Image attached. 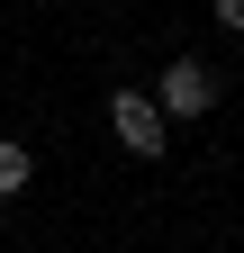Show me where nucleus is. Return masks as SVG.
<instances>
[{
  "label": "nucleus",
  "instance_id": "obj_1",
  "mask_svg": "<svg viewBox=\"0 0 244 253\" xmlns=\"http://www.w3.org/2000/svg\"><path fill=\"white\" fill-rule=\"evenodd\" d=\"M109 136L127 145L136 163H154V154H163V136H172V118L154 109V90H118V100H109Z\"/></svg>",
  "mask_w": 244,
  "mask_h": 253
},
{
  "label": "nucleus",
  "instance_id": "obj_2",
  "mask_svg": "<svg viewBox=\"0 0 244 253\" xmlns=\"http://www.w3.org/2000/svg\"><path fill=\"white\" fill-rule=\"evenodd\" d=\"M154 109H163V118H208V109H217V73H208V63H190V54H181L172 73L154 82Z\"/></svg>",
  "mask_w": 244,
  "mask_h": 253
},
{
  "label": "nucleus",
  "instance_id": "obj_3",
  "mask_svg": "<svg viewBox=\"0 0 244 253\" xmlns=\"http://www.w3.org/2000/svg\"><path fill=\"white\" fill-rule=\"evenodd\" d=\"M27 181H37V154H27V145H0V199H18Z\"/></svg>",
  "mask_w": 244,
  "mask_h": 253
},
{
  "label": "nucleus",
  "instance_id": "obj_4",
  "mask_svg": "<svg viewBox=\"0 0 244 253\" xmlns=\"http://www.w3.org/2000/svg\"><path fill=\"white\" fill-rule=\"evenodd\" d=\"M208 9H217V27H226V37H244V0H208Z\"/></svg>",
  "mask_w": 244,
  "mask_h": 253
}]
</instances>
